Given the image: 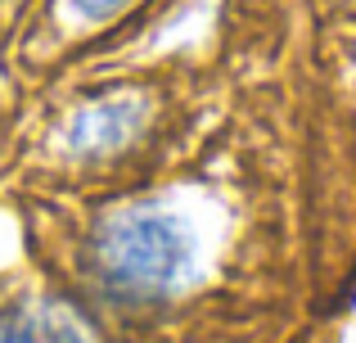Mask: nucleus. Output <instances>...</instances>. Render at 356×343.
<instances>
[{
  "instance_id": "nucleus-1",
  "label": "nucleus",
  "mask_w": 356,
  "mask_h": 343,
  "mask_svg": "<svg viewBox=\"0 0 356 343\" xmlns=\"http://www.w3.org/2000/svg\"><path fill=\"white\" fill-rule=\"evenodd\" d=\"M199 226L167 199H131L108 208L90 230V276L122 303H167L194 285Z\"/></svg>"
},
{
  "instance_id": "nucleus-2",
  "label": "nucleus",
  "mask_w": 356,
  "mask_h": 343,
  "mask_svg": "<svg viewBox=\"0 0 356 343\" xmlns=\"http://www.w3.org/2000/svg\"><path fill=\"white\" fill-rule=\"evenodd\" d=\"M140 122H145V99L136 95H108L90 99L63 127V150L72 159H108V154L127 150L136 141Z\"/></svg>"
},
{
  "instance_id": "nucleus-3",
  "label": "nucleus",
  "mask_w": 356,
  "mask_h": 343,
  "mask_svg": "<svg viewBox=\"0 0 356 343\" xmlns=\"http://www.w3.org/2000/svg\"><path fill=\"white\" fill-rule=\"evenodd\" d=\"M0 343H95V330L72 303H18L0 317Z\"/></svg>"
},
{
  "instance_id": "nucleus-4",
  "label": "nucleus",
  "mask_w": 356,
  "mask_h": 343,
  "mask_svg": "<svg viewBox=\"0 0 356 343\" xmlns=\"http://www.w3.org/2000/svg\"><path fill=\"white\" fill-rule=\"evenodd\" d=\"M127 5H136V0H68V14L77 18V23L95 27V23H108V18H118Z\"/></svg>"
}]
</instances>
